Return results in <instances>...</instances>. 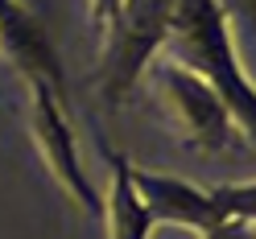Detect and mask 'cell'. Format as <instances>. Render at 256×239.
I'll use <instances>...</instances> for the list:
<instances>
[{
    "label": "cell",
    "mask_w": 256,
    "mask_h": 239,
    "mask_svg": "<svg viewBox=\"0 0 256 239\" xmlns=\"http://www.w3.org/2000/svg\"><path fill=\"white\" fill-rule=\"evenodd\" d=\"M29 95H34V99H29V128H34V140H38L46 165L54 173V182L66 190L87 215H100L104 198L95 194L87 169L78 165L74 132H70V120H66V103H62L54 95V87L42 83V78H29Z\"/></svg>",
    "instance_id": "3"
},
{
    "label": "cell",
    "mask_w": 256,
    "mask_h": 239,
    "mask_svg": "<svg viewBox=\"0 0 256 239\" xmlns=\"http://www.w3.org/2000/svg\"><path fill=\"white\" fill-rule=\"evenodd\" d=\"M174 0H116V12L104 29V66L100 91L108 103H120L140 78L153 50L166 45Z\"/></svg>",
    "instance_id": "2"
},
{
    "label": "cell",
    "mask_w": 256,
    "mask_h": 239,
    "mask_svg": "<svg viewBox=\"0 0 256 239\" xmlns=\"http://www.w3.org/2000/svg\"><path fill=\"white\" fill-rule=\"evenodd\" d=\"M104 157L112 165V186L104 194V211L100 215H108L112 239H149L153 219H149L145 202H140L136 186H132V165H128V157L116 153V149H108V145H104Z\"/></svg>",
    "instance_id": "7"
},
{
    "label": "cell",
    "mask_w": 256,
    "mask_h": 239,
    "mask_svg": "<svg viewBox=\"0 0 256 239\" xmlns=\"http://www.w3.org/2000/svg\"><path fill=\"white\" fill-rule=\"evenodd\" d=\"M206 194H211L219 219L256 223V182H244V186H215V190H206Z\"/></svg>",
    "instance_id": "8"
},
{
    "label": "cell",
    "mask_w": 256,
    "mask_h": 239,
    "mask_svg": "<svg viewBox=\"0 0 256 239\" xmlns=\"http://www.w3.org/2000/svg\"><path fill=\"white\" fill-rule=\"evenodd\" d=\"M112 12H116V0H91V25L100 29H108V21H112Z\"/></svg>",
    "instance_id": "10"
},
{
    "label": "cell",
    "mask_w": 256,
    "mask_h": 239,
    "mask_svg": "<svg viewBox=\"0 0 256 239\" xmlns=\"http://www.w3.org/2000/svg\"><path fill=\"white\" fill-rule=\"evenodd\" d=\"M223 8H228V12H240V17L252 25V33H256V0H223Z\"/></svg>",
    "instance_id": "11"
},
{
    "label": "cell",
    "mask_w": 256,
    "mask_h": 239,
    "mask_svg": "<svg viewBox=\"0 0 256 239\" xmlns=\"http://www.w3.org/2000/svg\"><path fill=\"white\" fill-rule=\"evenodd\" d=\"M0 54L29 78L50 83L54 95L66 103V74H62L58 50L50 45V37L42 33V25L34 21V12L25 8V0H0Z\"/></svg>",
    "instance_id": "5"
},
{
    "label": "cell",
    "mask_w": 256,
    "mask_h": 239,
    "mask_svg": "<svg viewBox=\"0 0 256 239\" xmlns=\"http://www.w3.org/2000/svg\"><path fill=\"white\" fill-rule=\"evenodd\" d=\"M198 239H256V223H244V219H211L198 231Z\"/></svg>",
    "instance_id": "9"
},
{
    "label": "cell",
    "mask_w": 256,
    "mask_h": 239,
    "mask_svg": "<svg viewBox=\"0 0 256 239\" xmlns=\"http://www.w3.org/2000/svg\"><path fill=\"white\" fill-rule=\"evenodd\" d=\"M132 186H136L140 202H145L153 227H162V223H182V227L202 231L211 219H219L211 194L198 190V186H190V182H182V178H166V173L132 169Z\"/></svg>",
    "instance_id": "6"
},
{
    "label": "cell",
    "mask_w": 256,
    "mask_h": 239,
    "mask_svg": "<svg viewBox=\"0 0 256 239\" xmlns=\"http://www.w3.org/2000/svg\"><path fill=\"white\" fill-rule=\"evenodd\" d=\"M157 87H162L170 111L178 116L182 132L190 136V145H198L206 153H219L236 145V120L228 103L215 95L211 83H202V78L194 70H186L182 62H162L157 66Z\"/></svg>",
    "instance_id": "4"
},
{
    "label": "cell",
    "mask_w": 256,
    "mask_h": 239,
    "mask_svg": "<svg viewBox=\"0 0 256 239\" xmlns=\"http://www.w3.org/2000/svg\"><path fill=\"white\" fill-rule=\"evenodd\" d=\"M228 17L232 12L223 8V0H174L166 45L178 62H186V70H194L202 83L215 87V95L232 111L240 136L256 149V87L244 78L236 62Z\"/></svg>",
    "instance_id": "1"
}]
</instances>
